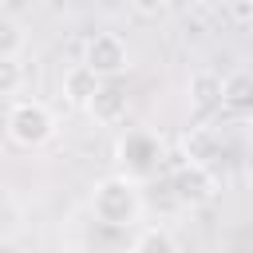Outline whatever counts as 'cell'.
Returning <instances> with one entry per match:
<instances>
[{
    "instance_id": "cell-15",
    "label": "cell",
    "mask_w": 253,
    "mask_h": 253,
    "mask_svg": "<svg viewBox=\"0 0 253 253\" xmlns=\"http://www.w3.org/2000/svg\"><path fill=\"white\" fill-rule=\"evenodd\" d=\"M249 190H253V170H249Z\"/></svg>"
},
{
    "instance_id": "cell-14",
    "label": "cell",
    "mask_w": 253,
    "mask_h": 253,
    "mask_svg": "<svg viewBox=\"0 0 253 253\" xmlns=\"http://www.w3.org/2000/svg\"><path fill=\"white\" fill-rule=\"evenodd\" d=\"M130 8H134L142 20H158L162 8H166V0H130Z\"/></svg>"
},
{
    "instance_id": "cell-4",
    "label": "cell",
    "mask_w": 253,
    "mask_h": 253,
    "mask_svg": "<svg viewBox=\"0 0 253 253\" xmlns=\"http://www.w3.org/2000/svg\"><path fill=\"white\" fill-rule=\"evenodd\" d=\"M83 63L99 79H115V75H123L130 67V47H126V40L119 32H95L83 43Z\"/></svg>"
},
{
    "instance_id": "cell-8",
    "label": "cell",
    "mask_w": 253,
    "mask_h": 253,
    "mask_svg": "<svg viewBox=\"0 0 253 253\" xmlns=\"http://www.w3.org/2000/svg\"><path fill=\"white\" fill-rule=\"evenodd\" d=\"M186 95H190V107H194V111L210 115V111L221 107V79H217L213 71H194L190 83H186Z\"/></svg>"
},
{
    "instance_id": "cell-9",
    "label": "cell",
    "mask_w": 253,
    "mask_h": 253,
    "mask_svg": "<svg viewBox=\"0 0 253 253\" xmlns=\"http://www.w3.org/2000/svg\"><path fill=\"white\" fill-rule=\"evenodd\" d=\"M99 83H103V79H99L87 63H75V67L63 71V99L75 103V107H87V99L99 91Z\"/></svg>"
},
{
    "instance_id": "cell-3",
    "label": "cell",
    "mask_w": 253,
    "mask_h": 253,
    "mask_svg": "<svg viewBox=\"0 0 253 253\" xmlns=\"http://www.w3.org/2000/svg\"><path fill=\"white\" fill-rule=\"evenodd\" d=\"M174 174H170V186H174V198L182 206H210L217 198V178L206 162H190L186 154H174Z\"/></svg>"
},
{
    "instance_id": "cell-1",
    "label": "cell",
    "mask_w": 253,
    "mask_h": 253,
    "mask_svg": "<svg viewBox=\"0 0 253 253\" xmlns=\"http://www.w3.org/2000/svg\"><path fill=\"white\" fill-rule=\"evenodd\" d=\"M91 213L107 229H130L142 217V190L130 174H107L91 186Z\"/></svg>"
},
{
    "instance_id": "cell-7",
    "label": "cell",
    "mask_w": 253,
    "mask_h": 253,
    "mask_svg": "<svg viewBox=\"0 0 253 253\" xmlns=\"http://www.w3.org/2000/svg\"><path fill=\"white\" fill-rule=\"evenodd\" d=\"M221 111L233 119L253 115V75L249 71H229L221 79Z\"/></svg>"
},
{
    "instance_id": "cell-10",
    "label": "cell",
    "mask_w": 253,
    "mask_h": 253,
    "mask_svg": "<svg viewBox=\"0 0 253 253\" xmlns=\"http://www.w3.org/2000/svg\"><path fill=\"white\" fill-rule=\"evenodd\" d=\"M182 154L190 158V162H213L217 154H221V138L210 130V126H190L186 134H182Z\"/></svg>"
},
{
    "instance_id": "cell-6",
    "label": "cell",
    "mask_w": 253,
    "mask_h": 253,
    "mask_svg": "<svg viewBox=\"0 0 253 253\" xmlns=\"http://www.w3.org/2000/svg\"><path fill=\"white\" fill-rule=\"evenodd\" d=\"M87 115L99 123V126H119L126 115H130V99H126V91L119 87V83H99V91L87 99Z\"/></svg>"
},
{
    "instance_id": "cell-12",
    "label": "cell",
    "mask_w": 253,
    "mask_h": 253,
    "mask_svg": "<svg viewBox=\"0 0 253 253\" xmlns=\"http://www.w3.org/2000/svg\"><path fill=\"white\" fill-rule=\"evenodd\" d=\"M24 43H28L24 24H20V20H12V16H0V55H20V51H24Z\"/></svg>"
},
{
    "instance_id": "cell-13",
    "label": "cell",
    "mask_w": 253,
    "mask_h": 253,
    "mask_svg": "<svg viewBox=\"0 0 253 253\" xmlns=\"http://www.w3.org/2000/svg\"><path fill=\"white\" fill-rule=\"evenodd\" d=\"M24 87V67H20V55H0V95H16Z\"/></svg>"
},
{
    "instance_id": "cell-2",
    "label": "cell",
    "mask_w": 253,
    "mask_h": 253,
    "mask_svg": "<svg viewBox=\"0 0 253 253\" xmlns=\"http://www.w3.org/2000/svg\"><path fill=\"white\" fill-rule=\"evenodd\" d=\"M4 134L24 150H40L55 134V115L40 99H16L4 115Z\"/></svg>"
},
{
    "instance_id": "cell-11",
    "label": "cell",
    "mask_w": 253,
    "mask_h": 253,
    "mask_svg": "<svg viewBox=\"0 0 253 253\" xmlns=\"http://www.w3.org/2000/svg\"><path fill=\"white\" fill-rule=\"evenodd\" d=\"M126 245H130L134 253H178V249H182V241H178L170 229H162V225H142Z\"/></svg>"
},
{
    "instance_id": "cell-5",
    "label": "cell",
    "mask_w": 253,
    "mask_h": 253,
    "mask_svg": "<svg viewBox=\"0 0 253 253\" xmlns=\"http://www.w3.org/2000/svg\"><path fill=\"white\" fill-rule=\"evenodd\" d=\"M115 162H119L123 174L142 178V174H150V170L162 162V146H158V138H154L150 130H126V134L115 142Z\"/></svg>"
}]
</instances>
